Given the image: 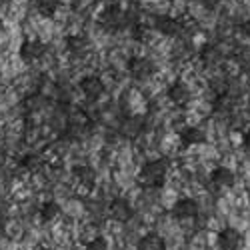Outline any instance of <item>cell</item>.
<instances>
[{
    "label": "cell",
    "instance_id": "1",
    "mask_svg": "<svg viewBox=\"0 0 250 250\" xmlns=\"http://www.w3.org/2000/svg\"><path fill=\"white\" fill-rule=\"evenodd\" d=\"M166 162L156 158V160H148L142 164V168L138 172V182L142 186H146V188H160L166 180Z\"/></svg>",
    "mask_w": 250,
    "mask_h": 250
},
{
    "label": "cell",
    "instance_id": "2",
    "mask_svg": "<svg viewBox=\"0 0 250 250\" xmlns=\"http://www.w3.org/2000/svg\"><path fill=\"white\" fill-rule=\"evenodd\" d=\"M100 22H102L104 28H108V30H122L128 24V14L124 12L118 4H112L108 8H104Z\"/></svg>",
    "mask_w": 250,
    "mask_h": 250
},
{
    "label": "cell",
    "instance_id": "3",
    "mask_svg": "<svg viewBox=\"0 0 250 250\" xmlns=\"http://www.w3.org/2000/svg\"><path fill=\"white\" fill-rule=\"evenodd\" d=\"M216 244L220 250H240L244 246V236L236 228L226 226L216 234Z\"/></svg>",
    "mask_w": 250,
    "mask_h": 250
},
{
    "label": "cell",
    "instance_id": "4",
    "mask_svg": "<svg viewBox=\"0 0 250 250\" xmlns=\"http://www.w3.org/2000/svg\"><path fill=\"white\" fill-rule=\"evenodd\" d=\"M108 214L116 222H128L134 216V208L126 198H114L108 204Z\"/></svg>",
    "mask_w": 250,
    "mask_h": 250
},
{
    "label": "cell",
    "instance_id": "5",
    "mask_svg": "<svg viewBox=\"0 0 250 250\" xmlns=\"http://www.w3.org/2000/svg\"><path fill=\"white\" fill-rule=\"evenodd\" d=\"M144 130V120L140 116H126L122 118L120 126H118V132L122 138L126 140H136Z\"/></svg>",
    "mask_w": 250,
    "mask_h": 250
},
{
    "label": "cell",
    "instance_id": "6",
    "mask_svg": "<svg viewBox=\"0 0 250 250\" xmlns=\"http://www.w3.org/2000/svg\"><path fill=\"white\" fill-rule=\"evenodd\" d=\"M128 72L136 80H144V78H148V76L154 74V64H152V60L144 58V56H134L128 62Z\"/></svg>",
    "mask_w": 250,
    "mask_h": 250
},
{
    "label": "cell",
    "instance_id": "7",
    "mask_svg": "<svg viewBox=\"0 0 250 250\" xmlns=\"http://www.w3.org/2000/svg\"><path fill=\"white\" fill-rule=\"evenodd\" d=\"M198 214V202L194 198H182L172 206V216L178 220H190Z\"/></svg>",
    "mask_w": 250,
    "mask_h": 250
},
{
    "label": "cell",
    "instance_id": "8",
    "mask_svg": "<svg viewBox=\"0 0 250 250\" xmlns=\"http://www.w3.org/2000/svg\"><path fill=\"white\" fill-rule=\"evenodd\" d=\"M46 52V44L40 42V40H24L22 46H20V58L24 62H32L42 58Z\"/></svg>",
    "mask_w": 250,
    "mask_h": 250
},
{
    "label": "cell",
    "instance_id": "9",
    "mask_svg": "<svg viewBox=\"0 0 250 250\" xmlns=\"http://www.w3.org/2000/svg\"><path fill=\"white\" fill-rule=\"evenodd\" d=\"M80 90L88 100H96L104 94V82L98 76H84L80 80Z\"/></svg>",
    "mask_w": 250,
    "mask_h": 250
},
{
    "label": "cell",
    "instance_id": "10",
    "mask_svg": "<svg viewBox=\"0 0 250 250\" xmlns=\"http://www.w3.org/2000/svg\"><path fill=\"white\" fill-rule=\"evenodd\" d=\"M210 180L214 186H218V188H232L234 182H236V176L230 168H226V166H218V168L212 170L210 174Z\"/></svg>",
    "mask_w": 250,
    "mask_h": 250
},
{
    "label": "cell",
    "instance_id": "11",
    "mask_svg": "<svg viewBox=\"0 0 250 250\" xmlns=\"http://www.w3.org/2000/svg\"><path fill=\"white\" fill-rule=\"evenodd\" d=\"M136 250H166V240L158 232H146L138 238Z\"/></svg>",
    "mask_w": 250,
    "mask_h": 250
},
{
    "label": "cell",
    "instance_id": "12",
    "mask_svg": "<svg viewBox=\"0 0 250 250\" xmlns=\"http://www.w3.org/2000/svg\"><path fill=\"white\" fill-rule=\"evenodd\" d=\"M154 24H156V30L162 32L164 36H178L182 30L180 20H176L172 16H158Z\"/></svg>",
    "mask_w": 250,
    "mask_h": 250
},
{
    "label": "cell",
    "instance_id": "13",
    "mask_svg": "<svg viewBox=\"0 0 250 250\" xmlns=\"http://www.w3.org/2000/svg\"><path fill=\"white\" fill-rule=\"evenodd\" d=\"M22 104H24V108L28 112H42L48 106V104H50V98L44 92H32V94H28L24 98Z\"/></svg>",
    "mask_w": 250,
    "mask_h": 250
},
{
    "label": "cell",
    "instance_id": "14",
    "mask_svg": "<svg viewBox=\"0 0 250 250\" xmlns=\"http://www.w3.org/2000/svg\"><path fill=\"white\" fill-rule=\"evenodd\" d=\"M168 98L174 102V104H178V106H184V104H188V100H190V88L184 84V82H174V84H170V88H168Z\"/></svg>",
    "mask_w": 250,
    "mask_h": 250
},
{
    "label": "cell",
    "instance_id": "15",
    "mask_svg": "<svg viewBox=\"0 0 250 250\" xmlns=\"http://www.w3.org/2000/svg\"><path fill=\"white\" fill-rule=\"evenodd\" d=\"M180 140H182L184 146H198V144L206 142V132L198 126H188L186 130H182Z\"/></svg>",
    "mask_w": 250,
    "mask_h": 250
},
{
    "label": "cell",
    "instance_id": "16",
    "mask_svg": "<svg viewBox=\"0 0 250 250\" xmlns=\"http://www.w3.org/2000/svg\"><path fill=\"white\" fill-rule=\"evenodd\" d=\"M20 166H22V170H26L28 174H36L44 168V158L36 152H28L20 158Z\"/></svg>",
    "mask_w": 250,
    "mask_h": 250
},
{
    "label": "cell",
    "instance_id": "17",
    "mask_svg": "<svg viewBox=\"0 0 250 250\" xmlns=\"http://www.w3.org/2000/svg\"><path fill=\"white\" fill-rule=\"evenodd\" d=\"M74 178L82 184V186H94L96 182V172L92 166H86V164H80V166H74Z\"/></svg>",
    "mask_w": 250,
    "mask_h": 250
},
{
    "label": "cell",
    "instance_id": "18",
    "mask_svg": "<svg viewBox=\"0 0 250 250\" xmlns=\"http://www.w3.org/2000/svg\"><path fill=\"white\" fill-rule=\"evenodd\" d=\"M60 212H62L60 204L54 202V200H48V202L42 204V208H40V218H42L44 222H52L60 216Z\"/></svg>",
    "mask_w": 250,
    "mask_h": 250
},
{
    "label": "cell",
    "instance_id": "19",
    "mask_svg": "<svg viewBox=\"0 0 250 250\" xmlns=\"http://www.w3.org/2000/svg\"><path fill=\"white\" fill-rule=\"evenodd\" d=\"M66 48L72 54H84L88 48V40L84 36H68L66 38Z\"/></svg>",
    "mask_w": 250,
    "mask_h": 250
},
{
    "label": "cell",
    "instance_id": "20",
    "mask_svg": "<svg viewBox=\"0 0 250 250\" xmlns=\"http://www.w3.org/2000/svg\"><path fill=\"white\" fill-rule=\"evenodd\" d=\"M36 8L44 16H54V12L60 8V0H34Z\"/></svg>",
    "mask_w": 250,
    "mask_h": 250
},
{
    "label": "cell",
    "instance_id": "21",
    "mask_svg": "<svg viewBox=\"0 0 250 250\" xmlns=\"http://www.w3.org/2000/svg\"><path fill=\"white\" fill-rule=\"evenodd\" d=\"M220 50L216 48V46H212V44H206L204 48H202V52H200V58L206 62V64H218V60H220Z\"/></svg>",
    "mask_w": 250,
    "mask_h": 250
},
{
    "label": "cell",
    "instance_id": "22",
    "mask_svg": "<svg viewBox=\"0 0 250 250\" xmlns=\"http://www.w3.org/2000/svg\"><path fill=\"white\" fill-rule=\"evenodd\" d=\"M84 250H108V240L106 238H102V236H96L92 238Z\"/></svg>",
    "mask_w": 250,
    "mask_h": 250
},
{
    "label": "cell",
    "instance_id": "23",
    "mask_svg": "<svg viewBox=\"0 0 250 250\" xmlns=\"http://www.w3.org/2000/svg\"><path fill=\"white\" fill-rule=\"evenodd\" d=\"M148 36V28L146 26H134V38L136 40H144V38H146Z\"/></svg>",
    "mask_w": 250,
    "mask_h": 250
},
{
    "label": "cell",
    "instance_id": "24",
    "mask_svg": "<svg viewBox=\"0 0 250 250\" xmlns=\"http://www.w3.org/2000/svg\"><path fill=\"white\" fill-rule=\"evenodd\" d=\"M6 228H8V218L0 212V238L6 236Z\"/></svg>",
    "mask_w": 250,
    "mask_h": 250
},
{
    "label": "cell",
    "instance_id": "25",
    "mask_svg": "<svg viewBox=\"0 0 250 250\" xmlns=\"http://www.w3.org/2000/svg\"><path fill=\"white\" fill-rule=\"evenodd\" d=\"M220 2L222 0H202V4H204L206 10H216L220 6Z\"/></svg>",
    "mask_w": 250,
    "mask_h": 250
},
{
    "label": "cell",
    "instance_id": "26",
    "mask_svg": "<svg viewBox=\"0 0 250 250\" xmlns=\"http://www.w3.org/2000/svg\"><path fill=\"white\" fill-rule=\"evenodd\" d=\"M242 144H244V150L250 154V128H248V132L244 134V142H242Z\"/></svg>",
    "mask_w": 250,
    "mask_h": 250
},
{
    "label": "cell",
    "instance_id": "27",
    "mask_svg": "<svg viewBox=\"0 0 250 250\" xmlns=\"http://www.w3.org/2000/svg\"><path fill=\"white\" fill-rule=\"evenodd\" d=\"M242 30H244V34H248V36H250V22L242 24Z\"/></svg>",
    "mask_w": 250,
    "mask_h": 250
},
{
    "label": "cell",
    "instance_id": "28",
    "mask_svg": "<svg viewBox=\"0 0 250 250\" xmlns=\"http://www.w3.org/2000/svg\"><path fill=\"white\" fill-rule=\"evenodd\" d=\"M4 168V154H0V170Z\"/></svg>",
    "mask_w": 250,
    "mask_h": 250
},
{
    "label": "cell",
    "instance_id": "29",
    "mask_svg": "<svg viewBox=\"0 0 250 250\" xmlns=\"http://www.w3.org/2000/svg\"><path fill=\"white\" fill-rule=\"evenodd\" d=\"M4 28V20H2V16H0V30Z\"/></svg>",
    "mask_w": 250,
    "mask_h": 250
},
{
    "label": "cell",
    "instance_id": "30",
    "mask_svg": "<svg viewBox=\"0 0 250 250\" xmlns=\"http://www.w3.org/2000/svg\"><path fill=\"white\" fill-rule=\"evenodd\" d=\"M38 250H52V248H38Z\"/></svg>",
    "mask_w": 250,
    "mask_h": 250
},
{
    "label": "cell",
    "instance_id": "31",
    "mask_svg": "<svg viewBox=\"0 0 250 250\" xmlns=\"http://www.w3.org/2000/svg\"><path fill=\"white\" fill-rule=\"evenodd\" d=\"M0 76H2V72H0Z\"/></svg>",
    "mask_w": 250,
    "mask_h": 250
}]
</instances>
